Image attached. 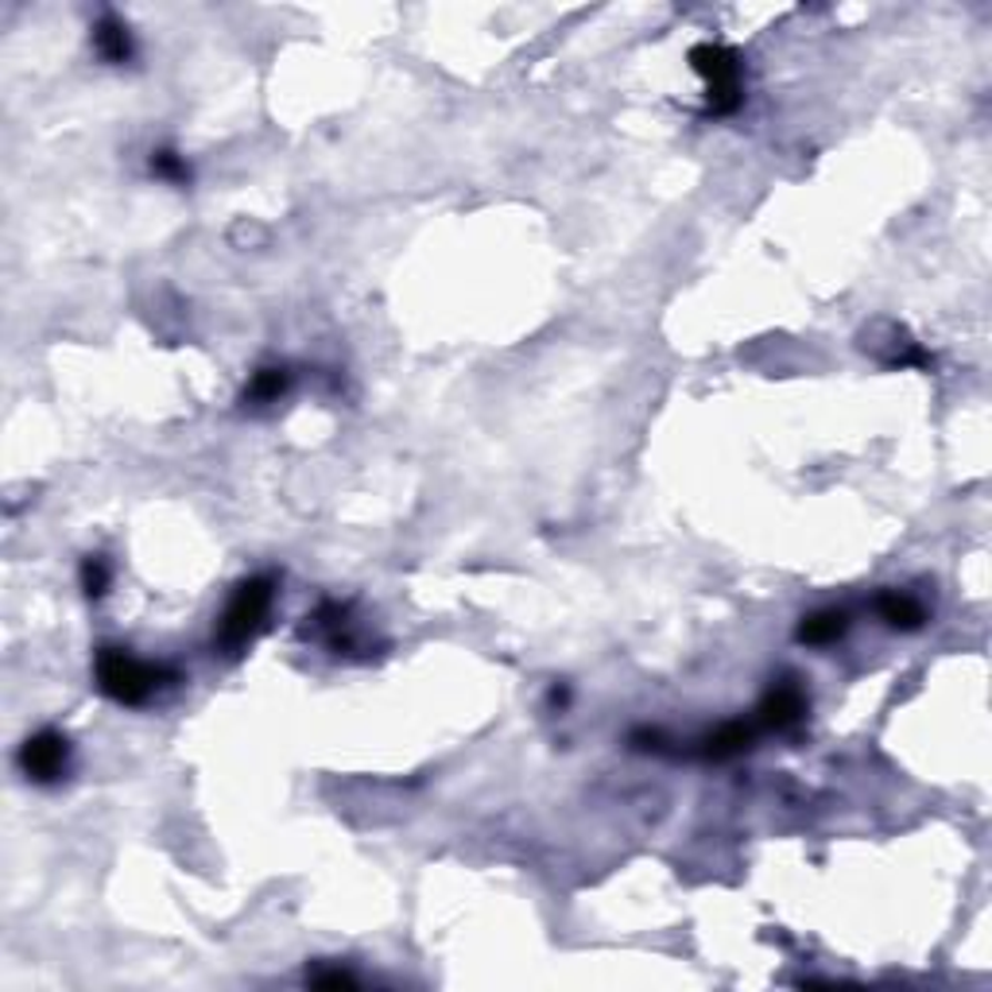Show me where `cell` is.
Wrapping results in <instances>:
<instances>
[{
    "label": "cell",
    "instance_id": "12",
    "mask_svg": "<svg viewBox=\"0 0 992 992\" xmlns=\"http://www.w3.org/2000/svg\"><path fill=\"white\" fill-rule=\"evenodd\" d=\"M109 578H113V574H109L105 555H90L82 563V589H85V597H101V594H105Z\"/></svg>",
    "mask_w": 992,
    "mask_h": 992
},
{
    "label": "cell",
    "instance_id": "8",
    "mask_svg": "<svg viewBox=\"0 0 992 992\" xmlns=\"http://www.w3.org/2000/svg\"><path fill=\"white\" fill-rule=\"evenodd\" d=\"M849 628V613L846 609H818L810 617H802L799 625V644H810V648H826V644L841 640Z\"/></svg>",
    "mask_w": 992,
    "mask_h": 992
},
{
    "label": "cell",
    "instance_id": "11",
    "mask_svg": "<svg viewBox=\"0 0 992 992\" xmlns=\"http://www.w3.org/2000/svg\"><path fill=\"white\" fill-rule=\"evenodd\" d=\"M152 175L168 179V183H186V179H191V168H186L183 155L171 152V148H155L152 152Z\"/></svg>",
    "mask_w": 992,
    "mask_h": 992
},
{
    "label": "cell",
    "instance_id": "4",
    "mask_svg": "<svg viewBox=\"0 0 992 992\" xmlns=\"http://www.w3.org/2000/svg\"><path fill=\"white\" fill-rule=\"evenodd\" d=\"M70 763V741L59 729H39L20 745V768L31 783H54L67 776Z\"/></svg>",
    "mask_w": 992,
    "mask_h": 992
},
{
    "label": "cell",
    "instance_id": "3",
    "mask_svg": "<svg viewBox=\"0 0 992 992\" xmlns=\"http://www.w3.org/2000/svg\"><path fill=\"white\" fill-rule=\"evenodd\" d=\"M690 62L706 82V101H710L713 117H729L741 109L745 101V67L741 54L733 47L721 43H702L690 51Z\"/></svg>",
    "mask_w": 992,
    "mask_h": 992
},
{
    "label": "cell",
    "instance_id": "9",
    "mask_svg": "<svg viewBox=\"0 0 992 992\" xmlns=\"http://www.w3.org/2000/svg\"><path fill=\"white\" fill-rule=\"evenodd\" d=\"M748 745H752V726H745V721H726V726H718L702 741V756L706 760H729V756H741Z\"/></svg>",
    "mask_w": 992,
    "mask_h": 992
},
{
    "label": "cell",
    "instance_id": "6",
    "mask_svg": "<svg viewBox=\"0 0 992 992\" xmlns=\"http://www.w3.org/2000/svg\"><path fill=\"white\" fill-rule=\"evenodd\" d=\"M877 613H880V620H884L888 628H900V632H915V628H923V620H927L923 601L911 597V594H900V589L880 594L877 597Z\"/></svg>",
    "mask_w": 992,
    "mask_h": 992
},
{
    "label": "cell",
    "instance_id": "7",
    "mask_svg": "<svg viewBox=\"0 0 992 992\" xmlns=\"http://www.w3.org/2000/svg\"><path fill=\"white\" fill-rule=\"evenodd\" d=\"M93 51H98L105 62H113V67H121V62L132 59V36L113 12H105L98 23H93Z\"/></svg>",
    "mask_w": 992,
    "mask_h": 992
},
{
    "label": "cell",
    "instance_id": "2",
    "mask_svg": "<svg viewBox=\"0 0 992 992\" xmlns=\"http://www.w3.org/2000/svg\"><path fill=\"white\" fill-rule=\"evenodd\" d=\"M272 601H275V581L267 578V574H252V578L241 581V586L233 589L230 605H225L222 625H217V640H214L217 648H222L225 656H241V651L264 632Z\"/></svg>",
    "mask_w": 992,
    "mask_h": 992
},
{
    "label": "cell",
    "instance_id": "1",
    "mask_svg": "<svg viewBox=\"0 0 992 992\" xmlns=\"http://www.w3.org/2000/svg\"><path fill=\"white\" fill-rule=\"evenodd\" d=\"M93 679H98L101 695L113 698V702L144 706L168 682H175V671L160 664H148V659H136L129 648H101L93 656Z\"/></svg>",
    "mask_w": 992,
    "mask_h": 992
},
{
    "label": "cell",
    "instance_id": "5",
    "mask_svg": "<svg viewBox=\"0 0 992 992\" xmlns=\"http://www.w3.org/2000/svg\"><path fill=\"white\" fill-rule=\"evenodd\" d=\"M756 713H760V726L791 729L807 718V695H802V687H794V682H776V687L763 695V702Z\"/></svg>",
    "mask_w": 992,
    "mask_h": 992
},
{
    "label": "cell",
    "instance_id": "13",
    "mask_svg": "<svg viewBox=\"0 0 992 992\" xmlns=\"http://www.w3.org/2000/svg\"><path fill=\"white\" fill-rule=\"evenodd\" d=\"M306 981L318 989H353L357 985V978H353L350 970H342V965H314V970H306Z\"/></svg>",
    "mask_w": 992,
    "mask_h": 992
},
{
    "label": "cell",
    "instance_id": "10",
    "mask_svg": "<svg viewBox=\"0 0 992 992\" xmlns=\"http://www.w3.org/2000/svg\"><path fill=\"white\" fill-rule=\"evenodd\" d=\"M287 388H291V373L272 365V368H260V373L252 376L249 388H245V399L249 404H272V399H280Z\"/></svg>",
    "mask_w": 992,
    "mask_h": 992
}]
</instances>
